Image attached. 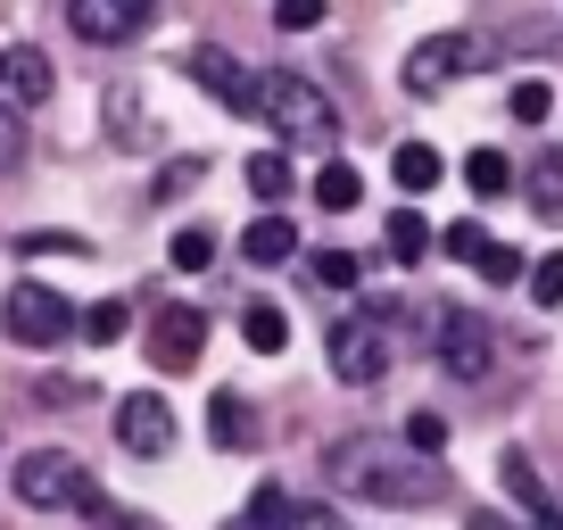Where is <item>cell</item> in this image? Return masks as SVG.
Returning a JSON list of instances; mask_svg holds the SVG:
<instances>
[{
    "instance_id": "17",
    "label": "cell",
    "mask_w": 563,
    "mask_h": 530,
    "mask_svg": "<svg viewBox=\"0 0 563 530\" xmlns=\"http://www.w3.org/2000/svg\"><path fill=\"white\" fill-rule=\"evenodd\" d=\"M241 340H249V349H257V356H282V349H290V323H282V307H249V316H241Z\"/></svg>"
},
{
    "instance_id": "28",
    "label": "cell",
    "mask_w": 563,
    "mask_h": 530,
    "mask_svg": "<svg viewBox=\"0 0 563 530\" xmlns=\"http://www.w3.org/2000/svg\"><path fill=\"white\" fill-rule=\"evenodd\" d=\"M108 117H117V142H124V150H141V142H150V124H141L133 91H108Z\"/></svg>"
},
{
    "instance_id": "9",
    "label": "cell",
    "mask_w": 563,
    "mask_h": 530,
    "mask_svg": "<svg viewBox=\"0 0 563 530\" xmlns=\"http://www.w3.org/2000/svg\"><path fill=\"white\" fill-rule=\"evenodd\" d=\"M117 440L133 448V456H166V448H175V398H158V389L117 398Z\"/></svg>"
},
{
    "instance_id": "8",
    "label": "cell",
    "mask_w": 563,
    "mask_h": 530,
    "mask_svg": "<svg viewBox=\"0 0 563 530\" xmlns=\"http://www.w3.org/2000/svg\"><path fill=\"white\" fill-rule=\"evenodd\" d=\"M199 356H208V316H199V307H158V316H150V365L191 373Z\"/></svg>"
},
{
    "instance_id": "12",
    "label": "cell",
    "mask_w": 563,
    "mask_h": 530,
    "mask_svg": "<svg viewBox=\"0 0 563 530\" xmlns=\"http://www.w3.org/2000/svg\"><path fill=\"white\" fill-rule=\"evenodd\" d=\"M241 257L249 265H290L299 257V224H290V216H257V224L241 232Z\"/></svg>"
},
{
    "instance_id": "14",
    "label": "cell",
    "mask_w": 563,
    "mask_h": 530,
    "mask_svg": "<svg viewBox=\"0 0 563 530\" xmlns=\"http://www.w3.org/2000/svg\"><path fill=\"white\" fill-rule=\"evenodd\" d=\"M208 431H216V448H249V440H257V415H249L241 389H224V398L208 407Z\"/></svg>"
},
{
    "instance_id": "16",
    "label": "cell",
    "mask_w": 563,
    "mask_h": 530,
    "mask_svg": "<svg viewBox=\"0 0 563 530\" xmlns=\"http://www.w3.org/2000/svg\"><path fill=\"white\" fill-rule=\"evenodd\" d=\"M389 175H398V191H431V183H440V150L431 142H398Z\"/></svg>"
},
{
    "instance_id": "11",
    "label": "cell",
    "mask_w": 563,
    "mask_h": 530,
    "mask_svg": "<svg viewBox=\"0 0 563 530\" xmlns=\"http://www.w3.org/2000/svg\"><path fill=\"white\" fill-rule=\"evenodd\" d=\"M191 84L216 91L224 108H241V117H249V91H257V75H249L232 51H216V42H208V51H191Z\"/></svg>"
},
{
    "instance_id": "38",
    "label": "cell",
    "mask_w": 563,
    "mask_h": 530,
    "mask_svg": "<svg viewBox=\"0 0 563 530\" xmlns=\"http://www.w3.org/2000/svg\"><path fill=\"white\" fill-rule=\"evenodd\" d=\"M464 530H506V522H497V514H473V522H464Z\"/></svg>"
},
{
    "instance_id": "18",
    "label": "cell",
    "mask_w": 563,
    "mask_h": 530,
    "mask_svg": "<svg viewBox=\"0 0 563 530\" xmlns=\"http://www.w3.org/2000/svg\"><path fill=\"white\" fill-rule=\"evenodd\" d=\"M356 199H365V175H356V166H323V175H316V208H332V216H349L356 208Z\"/></svg>"
},
{
    "instance_id": "36",
    "label": "cell",
    "mask_w": 563,
    "mask_h": 530,
    "mask_svg": "<svg viewBox=\"0 0 563 530\" xmlns=\"http://www.w3.org/2000/svg\"><path fill=\"white\" fill-rule=\"evenodd\" d=\"M290 530H340V514L332 506H299V514H290Z\"/></svg>"
},
{
    "instance_id": "23",
    "label": "cell",
    "mask_w": 563,
    "mask_h": 530,
    "mask_svg": "<svg viewBox=\"0 0 563 530\" xmlns=\"http://www.w3.org/2000/svg\"><path fill=\"white\" fill-rule=\"evenodd\" d=\"M464 183H473L481 199H497L514 183V166H506V150H473V158H464Z\"/></svg>"
},
{
    "instance_id": "19",
    "label": "cell",
    "mask_w": 563,
    "mask_h": 530,
    "mask_svg": "<svg viewBox=\"0 0 563 530\" xmlns=\"http://www.w3.org/2000/svg\"><path fill=\"white\" fill-rule=\"evenodd\" d=\"M75 323H84V340H91V349H117V340H124V323H133V307H124V299H100V307H84Z\"/></svg>"
},
{
    "instance_id": "29",
    "label": "cell",
    "mask_w": 563,
    "mask_h": 530,
    "mask_svg": "<svg viewBox=\"0 0 563 530\" xmlns=\"http://www.w3.org/2000/svg\"><path fill=\"white\" fill-rule=\"evenodd\" d=\"M555 117V91L547 84H514V124H547Z\"/></svg>"
},
{
    "instance_id": "35",
    "label": "cell",
    "mask_w": 563,
    "mask_h": 530,
    "mask_svg": "<svg viewBox=\"0 0 563 530\" xmlns=\"http://www.w3.org/2000/svg\"><path fill=\"white\" fill-rule=\"evenodd\" d=\"M91 522H100V530H158V522H150V514H124V506H108V497H100V506H91Z\"/></svg>"
},
{
    "instance_id": "7",
    "label": "cell",
    "mask_w": 563,
    "mask_h": 530,
    "mask_svg": "<svg viewBox=\"0 0 563 530\" xmlns=\"http://www.w3.org/2000/svg\"><path fill=\"white\" fill-rule=\"evenodd\" d=\"M150 18H158V0H67V25L91 51H117V42L150 34Z\"/></svg>"
},
{
    "instance_id": "13",
    "label": "cell",
    "mask_w": 563,
    "mask_h": 530,
    "mask_svg": "<svg viewBox=\"0 0 563 530\" xmlns=\"http://www.w3.org/2000/svg\"><path fill=\"white\" fill-rule=\"evenodd\" d=\"M0 84L18 91L25 108H34V100H51L58 75H51V58H42V51H9V58H0Z\"/></svg>"
},
{
    "instance_id": "34",
    "label": "cell",
    "mask_w": 563,
    "mask_h": 530,
    "mask_svg": "<svg viewBox=\"0 0 563 530\" xmlns=\"http://www.w3.org/2000/svg\"><path fill=\"white\" fill-rule=\"evenodd\" d=\"M199 175H208L199 158H175V166H158V199H175V191H199Z\"/></svg>"
},
{
    "instance_id": "3",
    "label": "cell",
    "mask_w": 563,
    "mask_h": 530,
    "mask_svg": "<svg viewBox=\"0 0 563 530\" xmlns=\"http://www.w3.org/2000/svg\"><path fill=\"white\" fill-rule=\"evenodd\" d=\"M9 489H18V506H34V514H91L100 506V489H91V473L67 456V448H34V456H18L9 464Z\"/></svg>"
},
{
    "instance_id": "10",
    "label": "cell",
    "mask_w": 563,
    "mask_h": 530,
    "mask_svg": "<svg viewBox=\"0 0 563 530\" xmlns=\"http://www.w3.org/2000/svg\"><path fill=\"white\" fill-rule=\"evenodd\" d=\"M464 67H473V42L464 34H431V42L406 51V91H440V84H456Z\"/></svg>"
},
{
    "instance_id": "20",
    "label": "cell",
    "mask_w": 563,
    "mask_h": 530,
    "mask_svg": "<svg viewBox=\"0 0 563 530\" xmlns=\"http://www.w3.org/2000/svg\"><path fill=\"white\" fill-rule=\"evenodd\" d=\"M389 257H398V265L431 257V224H422L415 208H398V216H389Z\"/></svg>"
},
{
    "instance_id": "2",
    "label": "cell",
    "mask_w": 563,
    "mask_h": 530,
    "mask_svg": "<svg viewBox=\"0 0 563 530\" xmlns=\"http://www.w3.org/2000/svg\"><path fill=\"white\" fill-rule=\"evenodd\" d=\"M249 117H265L282 142H307V150H332V142H340V108L323 100L307 75H290V67H265V75H257Z\"/></svg>"
},
{
    "instance_id": "26",
    "label": "cell",
    "mask_w": 563,
    "mask_h": 530,
    "mask_svg": "<svg viewBox=\"0 0 563 530\" xmlns=\"http://www.w3.org/2000/svg\"><path fill=\"white\" fill-rule=\"evenodd\" d=\"M208 257H216V232H208V224H183V232H175V274H199Z\"/></svg>"
},
{
    "instance_id": "24",
    "label": "cell",
    "mask_w": 563,
    "mask_h": 530,
    "mask_svg": "<svg viewBox=\"0 0 563 530\" xmlns=\"http://www.w3.org/2000/svg\"><path fill=\"white\" fill-rule=\"evenodd\" d=\"M232 530H290V497H282L274 481H265V489L249 497V514H241V522H232Z\"/></svg>"
},
{
    "instance_id": "33",
    "label": "cell",
    "mask_w": 563,
    "mask_h": 530,
    "mask_svg": "<svg viewBox=\"0 0 563 530\" xmlns=\"http://www.w3.org/2000/svg\"><path fill=\"white\" fill-rule=\"evenodd\" d=\"M274 25L282 34H307V25H323V0H274Z\"/></svg>"
},
{
    "instance_id": "37",
    "label": "cell",
    "mask_w": 563,
    "mask_h": 530,
    "mask_svg": "<svg viewBox=\"0 0 563 530\" xmlns=\"http://www.w3.org/2000/svg\"><path fill=\"white\" fill-rule=\"evenodd\" d=\"M0 166H18V108H0Z\"/></svg>"
},
{
    "instance_id": "1",
    "label": "cell",
    "mask_w": 563,
    "mask_h": 530,
    "mask_svg": "<svg viewBox=\"0 0 563 530\" xmlns=\"http://www.w3.org/2000/svg\"><path fill=\"white\" fill-rule=\"evenodd\" d=\"M323 473H332L340 497H365V506H440L448 497V464L440 456H415L406 440H373V431L332 440Z\"/></svg>"
},
{
    "instance_id": "39",
    "label": "cell",
    "mask_w": 563,
    "mask_h": 530,
    "mask_svg": "<svg viewBox=\"0 0 563 530\" xmlns=\"http://www.w3.org/2000/svg\"><path fill=\"white\" fill-rule=\"evenodd\" d=\"M0 58H9V51H0Z\"/></svg>"
},
{
    "instance_id": "15",
    "label": "cell",
    "mask_w": 563,
    "mask_h": 530,
    "mask_svg": "<svg viewBox=\"0 0 563 530\" xmlns=\"http://www.w3.org/2000/svg\"><path fill=\"white\" fill-rule=\"evenodd\" d=\"M530 208H539L547 224H563V150H539V166H530Z\"/></svg>"
},
{
    "instance_id": "4",
    "label": "cell",
    "mask_w": 563,
    "mask_h": 530,
    "mask_svg": "<svg viewBox=\"0 0 563 530\" xmlns=\"http://www.w3.org/2000/svg\"><path fill=\"white\" fill-rule=\"evenodd\" d=\"M0 323H9V340H25V349H58V340H75V307L58 299L51 283H18L9 307H0Z\"/></svg>"
},
{
    "instance_id": "21",
    "label": "cell",
    "mask_w": 563,
    "mask_h": 530,
    "mask_svg": "<svg viewBox=\"0 0 563 530\" xmlns=\"http://www.w3.org/2000/svg\"><path fill=\"white\" fill-rule=\"evenodd\" d=\"M241 175H249V191H257V199H290V158H282V150H257Z\"/></svg>"
},
{
    "instance_id": "25",
    "label": "cell",
    "mask_w": 563,
    "mask_h": 530,
    "mask_svg": "<svg viewBox=\"0 0 563 530\" xmlns=\"http://www.w3.org/2000/svg\"><path fill=\"white\" fill-rule=\"evenodd\" d=\"M307 265H316V283H323V290H356V274H365V265H356L349 249H316Z\"/></svg>"
},
{
    "instance_id": "22",
    "label": "cell",
    "mask_w": 563,
    "mask_h": 530,
    "mask_svg": "<svg viewBox=\"0 0 563 530\" xmlns=\"http://www.w3.org/2000/svg\"><path fill=\"white\" fill-rule=\"evenodd\" d=\"M506 497H514V506H530V522L555 506V497H547V481L530 473V456H506Z\"/></svg>"
},
{
    "instance_id": "32",
    "label": "cell",
    "mask_w": 563,
    "mask_h": 530,
    "mask_svg": "<svg viewBox=\"0 0 563 530\" xmlns=\"http://www.w3.org/2000/svg\"><path fill=\"white\" fill-rule=\"evenodd\" d=\"M440 249H448V257H464V265H473L481 249H489V232H481L473 216H464V224H448V232H440Z\"/></svg>"
},
{
    "instance_id": "6",
    "label": "cell",
    "mask_w": 563,
    "mask_h": 530,
    "mask_svg": "<svg viewBox=\"0 0 563 530\" xmlns=\"http://www.w3.org/2000/svg\"><path fill=\"white\" fill-rule=\"evenodd\" d=\"M431 356H440L448 373H456V382H481V373H489V323L481 316H464V307H440V316H431Z\"/></svg>"
},
{
    "instance_id": "5",
    "label": "cell",
    "mask_w": 563,
    "mask_h": 530,
    "mask_svg": "<svg viewBox=\"0 0 563 530\" xmlns=\"http://www.w3.org/2000/svg\"><path fill=\"white\" fill-rule=\"evenodd\" d=\"M332 373L349 389H373L389 373V332H382V316H349V323H332Z\"/></svg>"
},
{
    "instance_id": "27",
    "label": "cell",
    "mask_w": 563,
    "mask_h": 530,
    "mask_svg": "<svg viewBox=\"0 0 563 530\" xmlns=\"http://www.w3.org/2000/svg\"><path fill=\"white\" fill-rule=\"evenodd\" d=\"M530 299H539V307H563V249H547V257L530 265Z\"/></svg>"
},
{
    "instance_id": "30",
    "label": "cell",
    "mask_w": 563,
    "mask_h": 530,
    "mask_svg": "<svg viewBox=\"0 0 563 530\" xmlns=\"http://www.w3.org/2000/svg\"><path fill=\"white\" fill-rule=\"evenodd\" d=\"M481 274H489V283H522V249H506V241H489V249H481Z\"/></svg>"
},
{
    "instance_id": "31",
    "label": "cell",
    "mask_w": 563,
    "mask_h": 530,
    "mask_svg": "<svg viewBox=\"0 0 563 530\" xmlns=\"http://www.w3.org/2000/svg\"><path fill=\"white\" fill-rule=\"evenodd\" d=\"M406 448H415V456H440V448H448V423H440V415H406Z\"/></svg>"
}]
</instances>
